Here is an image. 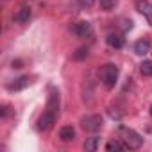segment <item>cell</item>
I'll list each match as a JSON object with an SVG mask.
<instances>
[{
  "label": "cell",
  "instance_id": "1",
  "mask_svg": "<svg viewBox=\"0 0 152 152\" xmlns=\"http://www.w3.org/2000/svg\"><path fill=\"white\" fill-rule=\"evenodd\" d=\"M118 134L122 136L124 143H125L129 148H140L141 143H143V138H141L136 131H132V129H129V127H120V129H118Z\"/></svg>",
  "mask_w": 152,
  "mask_h": 152
},
{
  "label": "cell",
  "instance_id": "2",
  "mask_svg": "<svg viewBox=\"0 0 152 152\" xmlns=\"http://www.w3.org/2000/svg\"><path fill=\"white\" fill-rule=\"evenodd\" d=\"M100 77H102V83L106 88H113L116 84V79H118V68L115 64H104L102 70H100Z\"/></svg>",
  "mask_w": 152,
  "mask_h": 152
},
{
  "label": "cell",
  "instance_id": "3",
  "mask_svg": "<svg viewBox=\"0 0 152 152\" xmlns=\"http://www.w3.org/2000/svg\"><path fill=\"white\" fill-rule=\"evenodd\" d=\"M81 125H83L84 131L95 132V131H99V129L102 127V118H100L99 115H88V116H84V118L81 120Z\"/></svg>",
  "mask_w": 152,
  "mask_h": 152
},
{
  "label": "cell",
  "instance_id": "4",
  "mask_svg": "<svg viewBox=\"0 0 152 152\" xmlns=\"http://www.w3.org/2000/svg\"><path fill=\"white\" fill-rule=\"evenodd\" d=\"M54 118H56V113H52V111L43 113V115L39 116V120H38V129H39V131H47V129H50L52 124H54Z\"/></svg>",
  "mask_w": 152,
  "mask_h": 152
},
{
  "label": "cell",
  "instance_id": "5",
  "mask_svg": "<svg viewBox=\"0 0 152 152\" xmlns=\"http://www.w3.org/2000/svg\"><path fill=\"white\" fill-rule=\"evenodd\" d=\"M136 9L147 18V22L152 25V4L150 2H147V0H138L136 2Z\"/></svg>",
  "mask_w": 152,
  "mask_h": 152
},
{
  "label": "cell",
  "instance_id": "6",
  "mask_svg": "<svg viewBox=\"0 0 152 152\" xmlns=\"http://www.w3.org/2000/svg\"><path fill=\"white\" fill-rule=\"evenodd\" d=\"M72 32H73L75 36H79V38H86V36L91 32V25H90L88 22H77V23H73Z\"/></svg>",
  "mask_w": 152,
  "mask_h": 152
},
{
  "label": "cell",
  "instance_id": "7",
  "mask_svg": "<svg viewBox=\"0 0 152 152\" xmlns=\"http://www.w3.org/2000/svg\"><path fill=\"white\" fill-rule=\"evenodd\" d=\"M134 52H136L138 56H145V54H148V52H150V41H148L147 38L138 39V41L134 43Z\"/></svg>",
  "mask_w": 152,
  "mask_h": 152
},
{
  "label": "cell",
  "instance_id": "8",
  "mask_svg": "<svg viewBox=\"0 0 152 152\" xmlns=\"http://www.w3.org/2000/svg\"><path fill=\"white\" fill-rule=\"evenodd\" d=\"M29 18H31V9H29L27 6L20 7L18 13L15 15V22H18V23H25V22H29Z\"/></svg>",
  "mask_w": 152,
  "mask_h": 152
},
{
  "label": "cell",
  "instance_id": "9",
  "mask_svg": "<svg viewBox=\"0 0 152 152\" xmlns=\"http://www.w3.org/2000/svg\"><path fill=\"white\" fill-rule=\"evenodd\" d=\"M59 138H61L63 141H72V140L75 138V129H73L72 125H64V127H61V131H59Z\"/></svg>",
  "mask_w": 152,
  "mask_h": 152
},
{
  "label": "cell",
  "instance_id": "10",
  "mask_svg": "<svg viewBox=\"0 0 152 152\" xmlns=\"http://www.w3.org/2000/svg\"><path fill=\"white\" fill-rule=\"evenodd\" d=\"M31 84V79L29 77H20V79H15V83H11L7 88L9 90H15V91H18V90H23V88H27Z\"/></svg>",
  "mask_w": 152,
  "mask_h": 152
},
{
  "label": "cell",
  "instance_id": "11",
  "mask_svg": "<svg viewBox=\"0 0 152 152\" xmlns=\"http://www.w3.org/2000/svg\"><path fill=\"white\" fill-rule=\"evenodd\" d=\"M57 107H59V93H57V91H52V93H50V97H48L47 109H48V111H52V113H56V111H57Z\"/></svg>",
  "mask_w": 152,
  "mask_h": 152
},
{
  "label": "cell",
  "instance_id": "12",
  "mask_svg": "<svg viewBox=\"0 0 152 152\" xmlns=\"http://www.w3.org/2000/svg\"><path fill=\"white\" fill-rule=\"evenodd\" d=\"M106 41H107V45L113 47V48H122V47H124V39H122V36H118V34H109V36L106 38Z\"/></svg>",
  "mask_w": 152,
  "mask_h": 152
},
{
  "label": "cell",
  "instance_id": "13",
  "mask_svg": "<svg viewBox=\"0 0 152 152\" xmlns=\"http://www.w3.org/2000/svg\"><path fill=\"white\" fill-rule=\"evenodd\" d=\"M99 145H100V138H90V140H86V143H84V148L88 150V152H93V150H97L99 148Z\"/></svg>",
  "mask_w": 152,
  "mask_h": 152
},
{
  "label": "cell",
  "instance_id": "14",
  "mask_svg": "<svg viewBox=\"0 0 152 152\" xmlns=\"http://www.w3.org/2000/svg\"><path fill=\"white\" fill-rule=\"evenodd\" d=\"M140 72L147 77H152V61H143L140 64Z\"/></svg>",
  "mask_w": 152,
  "mask_h": 152
},
{
  "label": "cell",
  "instance_id": "15",
  "mask_svg": "<svg viewBox=\"0 0 152 152\" xmlns=\"http://www.w3.org/2000/svg\"><path fill=\"white\" fill-rule=\"evenodd\" d=\"M115 6H116V0H100V7L104 11H111L115 9Z\"/></svg>",
  "mask_w": 152,
  "mask_h": 152
},
{
  "label": "cell",
  "instance_id": "16",
  "mask_svg": "<svg viewBox=\"0 0 152 152\" xmlns=\"http://www.w3.org/2000/svg\"><path fill=\"white\" fill-rule=\"evenodd\" d=\"M127 145H122V143H118V141H111V143H107L106 145V150H124Z\"/></svg>",
  "mask_w": 152,
  "mask_h": 152
},
{
  "label": "cell",
  "instance_id": "17",
  "mask_svg": "<svg viewBox=\"0 0 152 152\" xmlns=\"http://www.w3.org/2000/svg\"><path fill=\"white\" fill-rule=\"evenodd\" d=\"M77 4H79L83 9H90V7L95 4V0H77Z\"/></svg>",
  "mask_w": 152,
  "mask_h": 152
},
{
  "label": "cell",
  "instance_id": "18",
  "mask_svg": "<svg viewBox=\"0 0 152 152\" xmlns=\"http://www.w3.org/2000/svg\"><path fill=\"white\" fill-rule=\"evenodd\" d=\"M86 56H88V48H79L77 52L73 54V57H75V59H84Z\"/></svg>",
  "mask_w": 152,
  "mask_h": 152
},
{
  "label": "cell",
  "instance_id": "19",
  "mask_svg": "<svg viewBox=\"0 0 152 152\" xmlns=\"http://www.w3.org/2000/svg\"><path fill=\"white\" fill-rule=\"evenodd\" d=\"M150 115H152V106H150Z\"/></svg>",
  "mask_w": 152,
  "mask_h": 152
}]
</instances>
